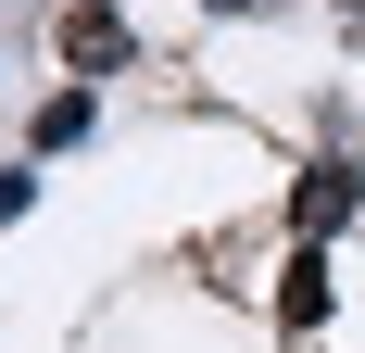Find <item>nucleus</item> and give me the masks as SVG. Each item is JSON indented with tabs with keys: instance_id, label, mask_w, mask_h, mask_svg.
Masks as SVG:
<instances>
[{
	"instance_id": "1",
	"label": "nucleus",
	"mask_w": 365,
	"mask_h": 353,
	"mask_svg": "<svg viewBox=\"0 0 365 353\" xmlns=\"http://www.w3.org/2000/svg\"><path fill=\"white\" fill-rule=\"evenodd\" d=\"M353 202H365V176H353V164H302V176H290V227H302V240L353 227Z\"/></svg>"
},
{
	"instance_id": "4",
	"label": "nucleus",
	"mask_w": 365,
	"mask_h": 353,
	"mask_svg": "<svg viewBox=\"0 0 365 353\" xmlns=\"http://www.w3.org/2000/svg\"><path fill=\"white\" fill-rule=\"evenodd\" d=\"M328 316V265H315V240L290 252V278H277V328H315Z\"/></svg>"
},
{
	"instance_id": "8",
	"label": "nucleus",
	"mask_w": 365,
	"mask_h": 353,
	"mask_svg": "<svg viewBox=\"0 0 365 353\" xmlns=\"http://www.w3.org/2000/svg\"><path fill=\"white\" fill-rule=\"evenodd\" d=\"M340 13H365V0H340Z\"/></svg>"
},
{
	"instance_id": "6",
	"label": "nucleus",
	"mask_w": 365,
	"mask_h": 353,
	"mask_svg": "<svg viewBox=\"0 0 365 353\" xmlns=\"http://www.w3.org/2000/svg\"><path fill=\"white\" fill-rule=\"evenodd\" d=\"M215 13H252V0H215Z\"/></svg>"
},
{
	"instance_id": "2",
	"label": "nucleus",
	"mask_w": 365,
	"mask_h": 353,
	"mask_svg": "<svg viewBox=\"0 0 365 353\" xmlns=\"http://www.w3.org/2000/svg\"><path fill=\"white\" fill-rule=\"evenodd\" d=\"M126 51H139V38H126L113 0H76V13H63V64H76V76H113Z\"/></svg>"
},
{
	"instance_id": "5",
	"label": "nucleus",
	"mask_w": 365,
	"mask_h": 353,
	"mask_svg": "<svg viewBox=\"0 0 365 353\" xmlns=\"http://www.w3.org/2000/svg\"><path fill=\"white\" fill-rule=\"evenodd\" d=\"M26 202H38V176H26V164H0V227H13Z\"/></svg>"
},
{
	"instance_id": "7",
	"label": "nucleus",
	"mask_w": 365,
	"mask_h": 353,
	"mask_svg": "<svg viewBox=\"0 0 365 353\" xmlns=\"http://www.w3.org/2000/svg\"><path fill=\"white\" fill-rule=\"evenodd\" d=\"M353 51H365V13H353Z\"/></svg>"
},
{
	"instance_id": "3",
	"label": "nucleus",
	"mask_w": 365,
	"mask_h": 353,
	"mask_svg": "<svg viewBox=\"0 0 365 353\" xmlns=\"http://www.w3.org/2000/svg\"><path fill=\"white\" fill-rule=\"evenodd\" d=\"M88 114H101V89L76 76V89H51V101H38V126H26V139H38V151H76V139H88Z\"/></svg>"
}]
</instances>
